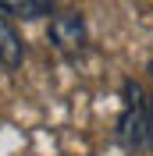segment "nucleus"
I'll use <instances>...</instances> for the list:
<instances>
[{"label":"nucleus","mask_w":153,"mask_h":156,"mask_svg":"<svg viewBox=\"0 0 153 156\" xmlns=\"http://www.w3.org/2000/svg\"><path fill=\"white\" fill-rule=\"evenodd\" d=\"M118 138L128 149H139L150 138V110L143 103V89L139 85H128V99H125L121 121H118Z\"/></svg>","instance_id":"f257e3e1"},{"label":"nucleus","mask_w":153,"mask_h":156,"mask_svg":"<svg viewBox=\"0 0 153 156\" xmlns=\"http://www.w3.org/2000/svg\"><path fill=\"white\" fill-rule=\"evenodd\" d=\"M50 39H54L57 50H64V53H78V50L86 46V21L78 18V14H71V11L54 14V21H50Z\"/></svg>","instance_id":"f03ea898"},{"label":"nucleus","mask_w":153,"mask_h":156,"mask_svg":"<svg viewBox=\"0 0 153 156\" xmlns=\"http://www.w3.org/2000/svg\"><path fill=\"white\" fill-rule=\"evenodd\" d=\"M0 11L14 14L21 21H36V18L54 14V0H0Z\"/></svg>","instance_id":"7ed1b4c3"},{"label":"nucleus","mask_w":153,"mask_h":156,"mask_svg":"<svg viewBox=\"0 0 153 156\" xmlns=\"http://www.w3.org/2000/svg\"><path fill=\"white\" fill-rule=\"evenodd\" d=\"M21 57H25V46H21L18 32L7 25V18H4V11H0V60L7 64V68H18Z\"/></svg>","instance_id":"20e7f679"},{"label":"nucleus","mask_w":153,"mask_h":156,"mask_svg":"<svg viewBox=\"0 0 153 156\" xmlns=\"http://www.w3.org/2000/svg\"><path fill=\"white\" fill-rule=\"evenodd\" d=\"M150 142H153V114H150Z\"/></svg>","instance_id":"39448f33"}]
</instances>
